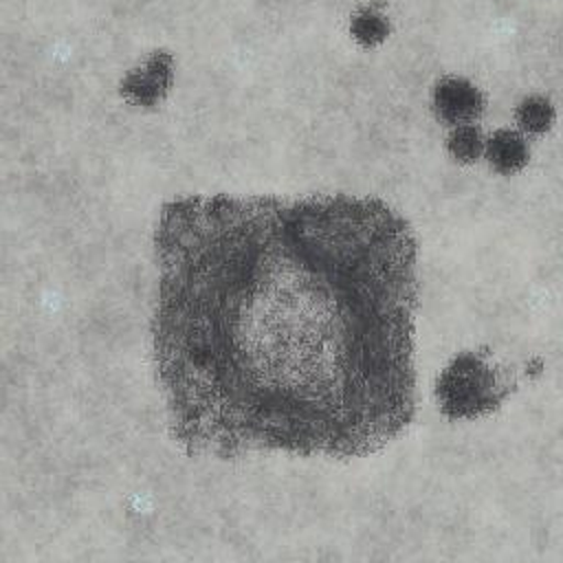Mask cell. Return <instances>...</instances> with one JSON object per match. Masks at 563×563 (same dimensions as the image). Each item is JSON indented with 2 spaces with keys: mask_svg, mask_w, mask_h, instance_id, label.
Listing matches in <instances>:
<instances>
[{
  "mask_svg": "<svg viewBox=\"0 0 563 563\" xmlns=\"http://www.w3.org/2000/svg\"><path fill=\"white\" fill-rule=\"evenodd\" d=\"M154 361L194 455L358 457L416 413V238L376 198L185 196L154 235Z\"/></svg>",
  "mask_w": 563,
  "mask_h": 563,
  "instance_id": "obj_1",
  "label": "cell"
},
{
  "mask_svg": "<svg viewBox=\"0 0 563 563\" xmlns=\"http://www.w3.org/2000/svg\"><path fill=\"white\" fill-rule=\"evenodd\" d=\"M506 394L508 385L499 380L495 367L479 352L455 356L438 378L440 407L457 418L495 411Z\"/></svg>",
  "mask_w": 563,
  "mask_h": 563,
  "instance_id": "obj_2",
  "label": "cell"
},
{
  "mask_svg": "<svg viewBox=\"0 0 563 563\" xmlns=\"http://www.w3.org/2000/svg\"><path fill=\"white\" fill-rule=\"evenodd\" d=\"M438 119L449 125H466L482 117L484 95L462 77H444L433 92Z\"/></svg>",
  "mask_w": 563,
  "mask_h": 563,
  "instance_id": "obj_3",
  "label": "cell"
},
{
  "mask_svg": "<svg viewBox=\"0 0 563 563\" xmlns=\"http://www.w3.org/2000/svg\"><path fill=\"white\" fill-rule=\"evenodd\" d=\"M172 81V57L156 53L143 68L130 73L123 81V95L134 103H154L161 99Z\"/></svg>",
  "mask_w": 563,
  "mask_h": 563,
  "instance_id": "obj_4",
  "label": "cell"
},
{
  "mask_svg": "<svg viewBox=\"0 0 563 563\" xmlns=\"http://www.w3.org/2000/svg\"><path fill=\"white\" fill-rule=\"evenodd\" d=\"M486 158L499 174H515L528 163V145L515 130H497L486 141Z\"/></svg>",
  "mask_w": 563,
  "mask_h": 563,
  "instance_id": "obj_5",
  "label": "cell"
},
{
  "mask_svg": "<svg viewBox=\"0 0 563 563\" xmlns=\"http://www.w3.org/2000/svg\"><path fill=\"white\" fill-rule=\"evenodd\" d=\"M517 123L521 125L523 132L528 134H543L550 130V125L554 123V108L548 99L532 95L528 99H523L517 110H515Z\"/></svg>",
  "mask_w": 563,
  "mask_h": 563,
  "instance_id": "obj_6",
  "label": "cell"
},
{
  "mask_svg": "<svg viewBox=\"0 0 563 563\" xmlns=\"http://www.w3.org/2000/svg\"><path fill=\"white\" fill-rule=\"evenodd\" d=\"M350 29H352V35L356 37L358 44L376 46L378 42L385 40L387 31H389V24H387V20L380 11H376L374 7H363L354 13Z\"/></svg>",
  "mask_w": 563,
  "mask_h": 563,
  "instance_id": "obj_7",
  "label": "cell"
},
{
  "mask_svg": "<svg viewBox=\"0 0 563 563\" xmlns=\"http://www.w3.org/2000/svg\"><path fill=\"white\" fill-rule=\"evenodd\" d=\"M446 147L457 161L473 163L482 156V152H486V141H484L479 128L466 123V125H457L451 132V136L446 141Z\"/></svg>",
  "mask_w": 563,
  "mask_h": 563,
  "instance_id": "obj_8",
  "label": "cell"
}]
</instances>
